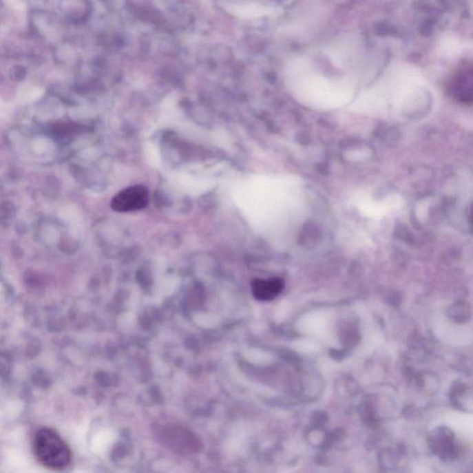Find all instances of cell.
<instances>
[{
    "mask_svg": "<svg viewBox=\"0 0 473 473\" xmlns=\"http://www.w3.org/2000/svg\"><path fill=\"white\" fill-rule=\"evenodd\" d=\"M32 448L36 459L48 469L61 470L72 463V451L53 429L41 428L35 432Z\"/></svg>",
    "mask_w": 473,
    "mask_h": 473,
    "instance_id": "1",
    "label": "cell"
},
{
    "mask_svg": "<svg viewBox=\"0 0 473 473\" xmlns=\"http://www.w3.org/2000/svg\"><path fill=\"white\" fill-rule=\"evenodd\" d=\"M149 202V193L147 187L134 185L124 189L113 197L112 208L115 212L129 213L147 207Z\"/></svg>",
    "mask_w": 473,
    "mask_h": 473,
    "instance_id": "2",
    "label": "cell"
},
{
    "mask_svg": "<svg viewBox=\"0 0 473 473\" xmlns=\"http://www.w3.org/2000/svg\"><path fill=\"white\" fill-rule=\"evenodd\" d=\"M284 288V281L280 277L269 280H253L251 282V291L254 298L261 302L272 301L277 298Z\"/></svg>",
    "mask_w": 473,
    "mask_h": 473,
    "instance_id": "3",
    "label": "cell"
},
{
    "mask_svg": "<svg viewBox=\"0 0 473 473\" xmlns=\"http://www.w3.org/2000/svg\"><path fill=\"white\" fill-rule=\"evenodd\" d=\"M231 9V13L243 19L254 18L264 14V10L255 5H240V6L233 5Z\"/></svg>",
    "mask_w": 473,
    "mask_h": 473,
    "instance_id": "4",
    "label": "cell"
}]
</instances>
